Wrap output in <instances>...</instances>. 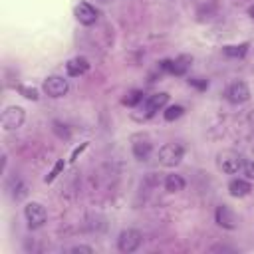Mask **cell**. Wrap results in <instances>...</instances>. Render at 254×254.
Listing matches in <instances>:
<instances>
[{
	"mask_svg": "<svg viewBox=\"0 0 254 254\" xmlns=\"http://www.w3.org/2000/svg\"><path fill=\"white\" fill-rule=\"evenodd\" d=\"M216 165H218V169H220L222 173L234 175V173L242 171L244 157H242L240 153H236V151H222V153H218V157H216Z\"/></svg>",
	"mask_w": 254,
	"mask_h": 254,
	"instance_id": "obj_1",
	"label": "cell"
},
{
	"mask_svg": "<svg viewBox=\"0 0 254 254\" xmlns=\"http://www.w3.org/2000/svg\"><path fill=\"white\" fill-rule=\"evenodd\" d=\"M26 119V111L20 107V105H10L2 111V117H0V123H2V129L4 131H14L18 127H22Z\"/></svg>",
	"mask_w": 254,
	"mask_h": 254,
	"instance_id": "obj_2",
	"label": "cell"
},
{
	"mask_svg": "<svg viewBox=\"0 0 254 254\" xmlns=\"http://www.w3.org/2000/svg\"><path fill=\"white\" fill-rule=\"evenodd\" d=\"M183 155H185V149L179 143H165L159 149V163L163 167H177L183 161Z\"/></svg>",
	"mask_w": 254,
	"mask_h": 254,
	"instance_id": "obj_3",
	"label": "cell"
},
{
	"mask_svg": "<svg viewBox=\"0 0 254 254\" xmlns=\"http://www.w3.org/2000/svg\"><path fill=\"white\" fill-rule=\"evenodd\" d=\"M24 218H26L28 226H30L32 230H36V228H42V226L46 224L48 212H46L44 204H40V202H28V204L24 206Z\"/></svg>",
	"mask_w": 254,
	"mask_h": 254,
	"instance_id": "obj_4",
	"label": "cell"
},
{
	"mask_svg": "<svg viewBox=\"0 0 254 254\" xmlns=\"http://www.w3.org/2000/svg\"><path fill=\"white\" fill-rule=\"evenodd\" d=\"M141 242H143V234H141L139 230H135V228L121 230L119 236H117V248H119L121 252H125V254L139 250Z\"/></svg>",
	"mask_w": 254,
	"mask_h": 254,
	"instance_id": "obj_5",
	"label": "cell"
},
{
	"mask_svg": "<svg viewBox=\"0 0 254 254\" xmlns=\"http://www.w3.org/2000/svg\"><path fill=\"white\" fill-rule=\"evenodd\" d=\"M42 89H44L46 95H50V97H64V95L67 93V89H69V83H67V79L62 77V75H50V77L44 79Z\"/></svg>",
	"mask_w": 254,
	"mask_h": 254,
	"instance_id": "obj_6",
	"label": "cell"
},
{
	"mask_svg": "<svg viewBox=\"0 0 254 254\" xmlns=\"http://www.w3.org/2000/svg\"><path fill=\"white\" fill-rule=\"evenodd\" d=\"M131 141H133V143H131V149H133L135 159H139V161H147L149 155H151V151H153L151 139H149L147 135H135Z\"/></svg>",
	"mask_w": 254,
	"mask_h": 254,
	"instance_id": "obj_7",
	"label": "cell"
},
{
	"mask_svg": "<svg viewBox=\"0 0 254 254\" xmlns=\"http://www.w3.org/2000/svg\"><path fill=\"white\" fill-rule=\"evenodd\" d=\"M73 14H75L77 22L83 24V26H91V24L97 22V10H95L89 2H79V4L73 8Z\"/></svg>",
	"mask_w": 254,
	"mask_h": 254,
	"instance_id": "obj_8",
	"label": "cell"
},
{
	"mask_svg": "<svg viewBox=\"0 0 254 254\" xmlns=\"http://www.w3.org/2000/svg\"><path fill=\"white\" fill-rule=\"evenodd\" d=\"M189 64H190V58L189 56H179L175 60H163L161 62V69L173 73V75H185L187 69H189Z\"/></svg>",
	"mask_w": 254,
	"mask_h": 254,
	"instance_id": "obj_9",
	"label": "cell"
},
{
	"mask_svg": "<svg viewBox=\"0 0 254 254\" xmlns=\"http://www.w3.org/2000/svg\"><path fill=\"white\" fill-rule=\"evenodd\" d=\"M226 99L230 101V103H244V101H248L250 99V89H248V85L244 83V81H234V83H230V87L226 89Z\"/></svg>",
	"mask_w": 254,
	"mask_h": 254,
	"instance_id": "obj_10",
	"label": "cell"
},
{
	"mask_svg": "<svg viewBox=\"0 0 254 254\" xmlns=\"http://www.w3.org/2000/svg\"><path fill=\"white\" fill-rule=\"evenodd\" d=\"M214 218H216V224L222 226V228H226V230H234L236 224H238L236 214H234L226 204L216 206V210H214Z\"/></svg>",
	"mask_w": 254,
	"mask_h": 254,
	"instance_id": "obj_11",
	"label": "cell"
},
{
	"mask_svg": "<svg viewBox=\"0 0 254 254\" xmlns=\"http://www.w3.org/2000/svg\"><path fill=\"white\" fill-rule=\"evenodd\" d=\"M167 101H169V93H165V91H161V93H153V95H149L147 99H145V117H153L159 109H163L165 105H167Z\"/></svg>",
	"mask_w": 254,
	"mask_h": 254,
	"instance_id": "obj_12",
	"label": "cell"
},
{
	"mask_svg": "<svg viewBox=\"0 0 254 254\" xmlns=\"http://www.w3.org/2000/svg\"><path fill=\"white\" fill-rule=\"evenodd\" d=\"M65 69H67V75L79 77V75H83V73L89 69V62H87L85 58L77 56V58H71V60L65 64Z\"/></svg>",
	"mask_w": 254,
	"mask_h": 254,
	"instance_id": "obj_13",
	"label": "cell"
},
{
	"mask_svg": "<svg viewBox=\"0 0 254 254\" xmlns=\"http://www.w3.org/2000/svg\"><path fill=\"white\" fill-rule=\"evenodd\" d=\"M250 190H252V185H250L248 179H232V181L228 183V192H230L232 196H236V198L250 194Z\"/></svg>",
	"mask_w": 254,
	"mask_h": 254,
	"instance_id": "obj_14",
	"label": "cell"
},
{
	"mask_svg": "<svg viewBox=\"0 0 254 254\" xmlns=\"http://www.w3.org/2000/svg\"><path fill=\"white\" fill-rule=\"evenodd\" d=\"M8 190H10L12 198H16V200H22V198L28 194V187H26V185L22 183V179H18V177L10 179V183H8Z\"/></svg>",
	"mask_w": 254,
	"mask_h": 254,
	"instance_id": "obj_15",
	"label": "cell"
},
{
	"mask_svg": "<svg viewBox=\"0 0 254 254\" xmlns=\"http://www.w3.org/2000/svg\"><path fill=\"white\" fill-rule=\"evenodd\" d=\"M185 189V179L181 175H167L165 179V190L169 192H181Z\"/></svg>",
	"mask_w": 254,
	"mask_h": 254,
	"instance_id": "obj_16",
	"label": "cell"
},
{
	"mask_svg": "<svg viewBox=\"0 0 254 254\" xmlns=\"http://www.w3.org/2000/svg\"><path fill=\"white\" fill-rule=\"evenodd\" d=\"M222 52H224V56H228V58H242V56L248 52V44H240V46H226Z\"/></svg>",
	"mask_w": 254,
	"mask_h": 254,
	"instance_id": "obj_17",
	"label": "cell"
},
{
	"mask_svg": "<svg viewBox=\"0 0 254 254\" xmlns=\"http://www.w3.org/2000/svg\"><path fill=\"white\" fill-rule=\"evenodd\" d=\"M141 99H143V91H141V89H131V91L123 97V103H125L127 107H135V105L141 103Z\"/></svg>",
	"mask_w": 254,
	"mask_h": 254,
	"instance_id": "obj_18",
	"label": "cell"
},
{
	"mask_svg": "<svg viewBox=\"0 0 254 254\" xmlns=\"http://www.w3.org/2000/svg\"><path fill=\"white\" fill-rule=\"evenodd\" d=\"M183 113H185V107H183V105H171V107H167V109L163 111V117H165L167 121H175V119H179Z\"/></svg>",
	"mask_w": 254,
	"mask_h": 254,
	"instance_id": "obj_19",
	"label": "cell"
},
{
	"mask_svg": "<svg viewBox=\"0 0 254 254\" xmlns=\"http://www.w3.org/2000/svg\"><path fill=\"white\" fill-rule=\"evenodd\" d=\"M18 91L26 97V99H32V101H36L40 95H38V89L36 87H26V85H18Z\"/></svg>",
	"mask_w": 254,
	"mask_h": 254,
	"instance_id": "obj_20",
	"label": "cell"
},
{
	"mask_svg": "<svg viewBox=\"0 0 254 254\" xmlns=\"http://www.w3.org/2000/svg\"><path fill=\"white\" fill-rule=\"evenodd\" d=\"M64 167H65V161H64V159H60V161L54 165V169L50 171V175L46 177V183H52V181H54V179H56V177H58V175L64 171Z\"/></svg>",
	"mask_w": 254,
	"mask_h": 254,
	"instance_id": "obj_21",
	"label": "cell"
},
{
	"mask_svg": "<svg viewBox=\"0 0 254 254\" xmlns=\"http://www.w3.org/2000/svg\"><path fill=\"white\" fill-rule=\"evenodd\" d=\"M242 175H244L248 181H254V161H244V165H242Z\"/></svg>",
	"mask_w": 254,
	"mask_h": 254,
	"instance_id": "obj_22",
	"label": "cell"
},
{
	"mask_svg": "<svg viewBox=\"0 0 254 254\" xmlns=\"http://www.w3.org/2000/svg\"><path fill=\"white\" fill-rule=\"evenodd\" d=\"M67 252H73V254H77V252H85V254H91V252H93V248H91V246H83V244H77V246H71Z\"/></svg>",
	"mask_w": 254,
	"mask_h": 254,
	"instance_id": "obj_23",
	"label": "cell"
},
{
	"mask_svg": "<svg viewBox=\"0 0 254 254\" xmlns=\"http://www.w3.org/2000/svg\"><path fill=\"white\" fill-rule=\"evenodd\" d=\"M210 250H212V252H234V248L224 246V244H216V246H212Z\"/></svg>",
	"mask_w": 254,
	"mask_h": 254,
	"instance_id": "obj_24",
	"label": "cell"
},
{
	"mask_svg": "<svg viewBox=\"0 0 254 254\" xmlns=\"http://www.w3.org/2000/svg\"><path fill=\"white\" fill-rule=\"evenodd\" d=\"M189 83L196 85L198 89H206V85H208V81H198V77H194V79H189Z\"/></svg>",
	"mask_w": 254,
	"mask_h": 254,
	"instance_id": "obj_25",
	"label": "cell"
},
{
	"mask_svg": "<svg viewBox=\"0 0 254 254\" xmlns=\"http://www.w3.org/2000/svg\"><path fill=\"white\" fill-rule=\"evenodd\" d=\"M85 147H87V143H81L77 149H73V153H71V159H69V161H75V159H77V155H79V153H81Z\"/></svg>",
	"mask_w": 254,
	"mask_h": 254,
	"instance_id": "obj_26",
	"label": "cell"
},
{
	"mask_svg": "<svg viewBox=\"0 0 254 254\" xmlns=\"http://www.w3.org/2000/svg\"><path fill=\"white\" fill-rule=\"evenodd\" d=\"M248 14H250V18H252V20H254V4H252V6H250V8H248Z\"/></svg>",
	"mask_w": 254,
	"mask_h": 254,
	"instance_id": "obj_27",
	"label": "cell"
}]
</instances>
